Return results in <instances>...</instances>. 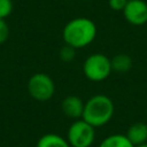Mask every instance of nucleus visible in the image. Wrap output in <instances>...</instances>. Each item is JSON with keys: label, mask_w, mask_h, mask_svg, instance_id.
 <instances>
[{"label": "nucleus", "mask_w": 147, "mask_h": 147, "mask_svg": "<svg viewBox=\"0 0 147 147\" xmlns=\"http://www.w3.org/2000/svg\"><path fill=\"white\" fill-rule=\"evenodd\" d=\"M96 25L88 17H75L70 20L62 30V38L65 45L80 49L92 44L96 37Z\"/></svg>", "instance_id": "f257e3e1"}, {"label": "nucleus", "mask_w": 147, "mask_h": 147, "mask_svg": "<svg viewBox=\"0 0 147 147\" xmlns=\"http://www.w3.org/2000/svg\"><path fill=\"white\" fill-rule=\"evenodd\" d=\"M114 111V102L109 96L95 94L85 101L82 118L93 127H100L113 118Z\"/></svg>", "instance_id": "f03ea898"}, {"label": "nucleus", "mask_w": 147, "mask_h": 147, "mask_svg": "<svg viewBox=\"0 0 147 147\" xmlns=\"http://www.w3.org/2000/svg\"><path fill=\"white\" fill-rule=\"evenodd\" d=\"M111 62L110 59L102 53H93L88 55L83 63L84 76L94 83L102 82L107 79L111 74Z\"/></svg>", "instance_id": "7ed1b4c3"}, {"label": "nucleus", "mask_w": 147, "mask_h": 147, "mask_svg": "<svg viewBox=\"0 0 147 147\" xmlns=\"http://www.w3.org/2000/svg\"><path fill=\"white\" fill-rule=\"evenodd\" d=\"M95 139V127L83 118L75 119L67 132V141L70 147H91Z\"/></svg>", "instance_id": "20e7f679"}, {"label": "nucleus", "mask_w": 147, "mask_h": 147, "mask_svg": "<svg viewBox=\"0 0 147 147\" xmlns=\"http://www.w3.org/2000/svg\"><path fill=\"white\" fill-rule=\"evenodd\" d=\"M26 87L30 96L40 102L51 100L55 93V84L53 79L44 72L33 74L29 78Z\"/></svg>", "instance_id": "39448f33"}, {"label": "nucleus", "mask_w": 147, "mask_h": 147, "mask_svg": "<svg viewBox=\"0 0 147 147\" xmlns=\"http://www.w3.org/2000/svg\"><path fill=\"white\" fill-rule=\"evenodd\" d=\"M122 13L131 25L140 26L147 23V2L144 0H129Z\"/></svg>", "instance_id": "423d86ee"}, {"label": "nucleus", "mask_w": 147, "mask_h": 147, "mask_svg": "<svg viewBox=\"0 0 147 147\" xmlns=\"http://www.w3.org/2000/svg\"><path fill=\"white\" fill-rule=\"evenodd\" d=\"M84 101L77 95H68L61 102V109L63 114L72 119L82 118L84 110Z\"/></svg>", "instance_id": "0eeeda50"}, {"label": "nucleus", "mask_w": 147, "mask_h": 147, "mask_svg": "<svg viewBox=\"0 0 147 147\" xmlns=\"http://www.w3.org/2000/svg\"><path fill=\"white\" fill-rule=\"evenodd\" d=\"M125 136L134 147L147 142V124L142 122H137L131 124L127 127Z\"/></svg>", "instance_id": "6e6552de"}, {"label": "nucleus", "mask_w": 147, "mask_h": 147, "mask_svg": "<svg viewBox=\"0 0 147 147\" xmlns=\"http://www.w3.org/2000/svg\"><path fill=\"white\" fill-rule=\"evenodd\" d=\"M36 147H70V145L60 134L46 133L39 138Z\"/></svg>", "instance_id": "1a4fd4ad"}, {"label": "nucleus", "mask_w": 147, "mask_h": 147, "mask_svg": "<svg viewBox=\"0 0 147 147\" xmlns=\"http://www.w3.org/2000/svg\"><path fill=\"white\" fill-rule=\"evenodd\" d=\"M111 69L118 74H125L132 68V59L124 53L116 54L113 59H110Z\"/></svg>", "instance_id": "9d476101"}, {"label": "nucleus", "mask_w": 147, "mask_h": 147, "mask_svg": "<svg viewBox=\"0 0 147 147\" xmlns=\"http://www.w3.org/2000/svg\"><path fill=\"white\" fill-rule=\"evenodd\" d=\"M99 147H134L125 134H110L106 137L99 145Z\"/></svg>", "instance_id": "9b49d317"}, {"label": "nucleus", "mask_w": 147, "mask_h": 147, "mask_svg": "<svg viewBox=\"0 0 147 147\" xmlns=\"http://www.w3.org/2000/svg\"><path fill=\"white\" fill-rule=\"evenodd\" d=\"M59 56L62 62H71L76 56V49L64 44V46H62L59 52Z\"/></svg>", "instance_id": "f8f14e48"}, {"label": "nucleus", "mask_w": 147, "mask_h": 147, "mask_svg": "<svg viewBox=\"0 0 147 147\" xmlns=\"http://www.w3.org/2000/svg\"><path fill=\"white\" fill-rule=\"evenodd\" d=\"M13 11V1L11 0H0V18L8 17Z\"/></svg>", "instance_id": "ddd939ff"}, {"label": "nucleus", "mask_w": 147, "mask_h": 147, "mask_svg": "<svg viewBox=\"0 0 147 147\" xmlns=\"http://www.w3.org/2000/svg\"><path fill=\"white\" fill-rule=\"evenodd\" d=\"M9 37V26L3 18H0V44L5 42Z\"/></svg>", "instance_id": "4468645a"}, {"label": "nucleus", "mask_w": 147, "mask_h": 147, "mask_svg": "<svg viewBox=\"0 0 147 147\" xmlns=\"http://www.w3.org/2000/svg\"><path fill=\"white\" fill-rule=\"evenodd\" d=\"M129 0H108V6L115 11H123Z\"/></svg>", "instance_id": "2eb2a0df"}, {"label": "nucleus", "mask_w": 147, "mask_h": 147, "mask_svg": "<svg viewBox=\"0 0 147 147\" xmlns=\"http://www.w3.org/2000/svg\"><path fill=\"white\" fill-rule=\"evenodd\" d=\"M136 147H147V142H145L142 145H139V146H136Z\"/></svg>", "instance_id": "dca6fc26"}]
</instances>
